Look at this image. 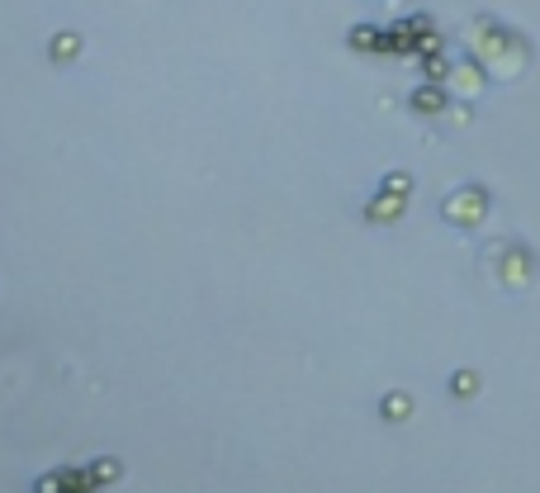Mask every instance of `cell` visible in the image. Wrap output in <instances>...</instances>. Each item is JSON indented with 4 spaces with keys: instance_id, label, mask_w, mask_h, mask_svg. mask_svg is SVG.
<instances>
[{
    "instance_id": "obj_1",
    "label": "cell",
    "mask_w": 540,
    "mask_h": 493,
    "mask_svg": "<svg viewBox=\"0 0 540 493\" xmlns=\"http://www.w3.org/2000/svg\"><path fill=\"white\" fill-rule=\"evenodd\" d=\"M72 48H76V38H72V34H62V38L53 43V53H72Z\"/></svg>"
}]
</instances>
